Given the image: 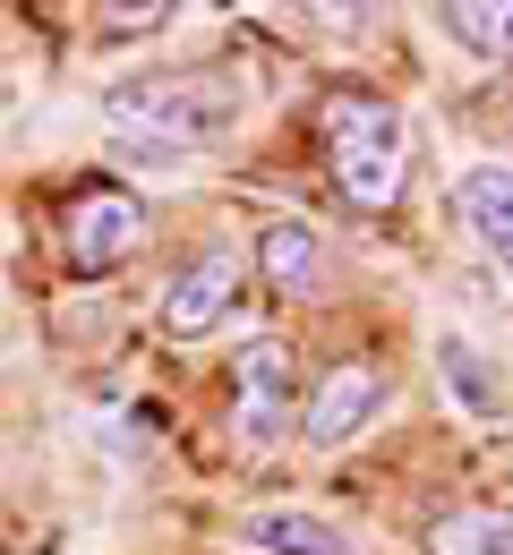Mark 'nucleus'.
<instances>
[{"mask_svg":"<svg viewBox=\"0 0 513 555\" xmlns=\"http://www.w3.org/2000/svg\"><path fill=\"white\" fill-rule=\"evenodd\" d=\"M240 103H248V86H231V77H138V86L103 94V129L138 163H189L197 145H222L240 129Z\"/></svg>","mask_w":513,"mask_h":555,"instance_id":"f257e3e1","label":"nucleus"},{"mask_svg":"<svg viewBox=\"0 0 513 555\" xmlns=\"http://www.w3.org/2000/svg\"><path fill=\"white\" fill-rule=\"evenodd\" d=\"M317 145H325V171H334L343 206H360V214H385L411 180V129L368 86H334L317 103Z\"/></svg>","mask_w":513,"mask_h":555,"instance_id":"f03ea898","label":"nucleus"},{"mask_svg":"<svg viewBox=\"0 0 513 555\" xmlns=\"http://www.w3.org/2000/svg\"><path fill=\"white\" fill-rule=\"evenodd\" d=\"M231 436L248 453H274L299 436V359L283 334H257L231 367Z\"/></svg>","mask_w":513,"mask_h":555,"instance_id":"7ed1b4c3","label":"nucleus"},{"mask_svg":"<svg viewBox=\"0 0 513 555\" xmlns=\"http://www.w3.org/2000/svg\"><path fill=\"white\" fill-rule=\"evenodd\" d=\"M240 291H248V257L231 248V240H206L180 274L163 282V299H154V325L171 334V343H206L222 317L240 308Z\"/></svg>","mask_w":513,"mask_h":555,"instance_id":"20e7f679","label":"nucleus"},{"mask_svg":"<svg viewBox=\"0 0 513 555\" xmlns=\"http://www.w3.org/2000/svg\"><path fill=\"white\" fill-rule=\"evenodd\" d=\"M146 248V197L138 189H86L61 214V257L77 274H120Z\"/></svg>","mask_w":513,"mask_h":555,"instance_id":"39448f33","label":"nucleus"},{"mask_svg":"<svg viewBox=\"0 0 513 555\" xmlns=\"http://www.w3.org/2000/svg\"><path fill=\"white\" fill-rule=\"evenodd\" d=\"M376 411H385V367H368V359H334V367L317 376L308 411H299V436H308L317 453H343L360 427H376Z\"/></svg>","mask_w":513,"mask_h":555,"instance_id":"423d86ee","label":"nucleus"},{"mask_svg":"<svg viewBox=\"0 0 513 555\" xmlns=\"http://www.w3.org/2000/svg\"><path fill=\"white\" fill-rule=\"evenodd\" d=\"M453 214H462V231H471L513 282V163H471V171L453 180Z\"/></svg>","mask_w":513,"mask_h":555,"instance_id":"0eeeda50","label":"nucleus"},{"mask_svg":"<svg viewBox=\"0 0 513 555\" xmlns=\"http://www.w3.org/2000/svg\"><path fill=\"white\" fill-rule=\"evenodd\" d=\"M248 266L274 282L283 299H308V291L325 282V240H317V222H299V214H274V222L257 231V257H248Z\"/></svg>","mask_w":513,"mask_h":555,"instance_id":"6e6552de","label":"nucleus"},{"mask_svg":"<svg viewBox=\"0 0 513 555\" xmlns=\"http://www.w3.org/2000/svg\"><path fill=\"white\" fill-rule=\"evenodd\" d=\"M240 547H257V555H360L343 521H325V513H308V504L248 513V521H240Z\"/></svg>","mask_w":513,"mask_h":555,"instance_id":"1a4fd4ad","label":"nucleus"},{"mask_svg":"<svg viewBox=\"0 0 513 555\" xmlns=\"http://www.w3.org/2000/svg\"><path fill=\"white\" fill-rule=\"evenodd\" d=\"M428 555H513V513L505 504H462L428 521Z\"/></svg>","mask_w":513,"mask_h":555,"instance_id":"9d476101","label":"nucleus"},{"mask_svg":"<svg viewBox=\"0 0 513 555\" xmlns=\"http://www.w3.org/2000/svg\"><path fill=\"white\" fill-rule=\"evenodd\" d=\"M445 35L462 43V52H479V61H513V0H453L437 9Z\"/></svg>","mask_w":513,"mask_h":555,"instance_id":"9b49d317","label":"nucleus"},{"mask_svg":"<svg viewBox=\"0 0 513 555\" xmlns=\"http://www.w3.org/2000/svg\"><path fill=\"white\" fill-rule=\"evenodd\" d=\"M437 376H445V393H453L471 418H497V411H505V385L488 376V359H479L471 343H437Z\"/></svg>","mask_w":513,"mask_h":555,"instance_id":"f8f14e48","label":"nucleus"},{"mask_svg":"<svg viewBox=\"0 0 513 555\" xmlns=\"http://www.w3.org/2000/svg\"><path fill=\"white\" fill-rule=\"evenodd\" d=\"M171 9L163 0H146V9H103V26H120V35H138V26H163Z\"/></svg>","mask_w":513,"mask_h":555,"instance_id":"ddd939ff","label":"nucleus"}]
</instances>
